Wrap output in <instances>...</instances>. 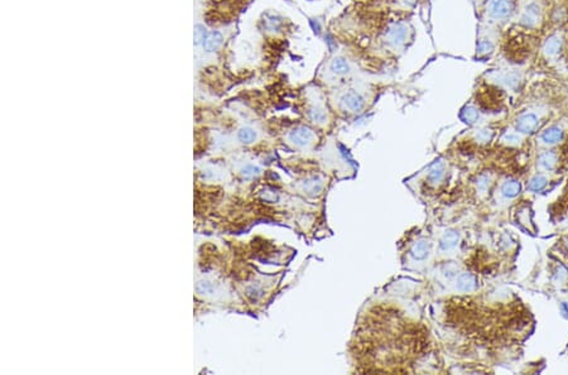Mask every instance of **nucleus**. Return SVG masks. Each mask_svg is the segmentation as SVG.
Returning a JSON list of instances; mask_svg holds the SVG:
<instances>
[{
    "label": "nucleus",
    "instance_id": "1",
    "mask_svg": "<svg viewBox=\"0 0 568 375\" xmlns=\"http://www.w3.org/2000/svg\"><path fill=\"white\" fill-rule=\"evenodd\" d=\"M408 27L405 23H393L385 32V42L392 47H399L407 41Z\"/></svg>",
    "mask_w": 568,
    "mask_h": 375
},
{
    "label": "nucleus",
    "instance_id": "2",
    "mask_svg": "<svg viewBox=\"0 0 568 375\" xmlns=\"http://www.w3.org/2000/svg\"><path fill=\"white\" fill-rule=\"evenodd\" d=\"M288 139L296 147H307L315 139V133L308 127H297L288 134Z\"/></svg>",
    "mask_w": 568,
    "mask_h": 375
},
{
    "label": "nucleus",
    "instance_id": "3",
    "mask_svg": "<svg viewBox=\"0 0 568 375\" xmlns=\"http://www.w3.org/2000/svg\"><path fill=\"white\" fill-rule=\"evenodd\" d=\"M514 10L513 0H490L489 14L494 19H505Z\"/></svg>",
    "mask_w": 568,
    "mask_h": 375
},
{
    "label": "nucleus",
    "instance_id": "4",
    "mask_svg": "<svg viewBox=\"0 0 568 375\" xmlns=\"http://www.w3.org/2000/svg\"><path fill=\"white\" fill-rule=\"evenodd\" d=\"M342 105L346 110L351 111V113H359L365 106V100L359 92L349 91L342 96Z\"/></svg>",
    "mask_w": 568,
    "mask_h": 375
},
{
    "label": "nucleus",
    "instance_id": "5",
    "mask_svg": "<svg viewBox=\"0 0 568 375\" xmlns=\"http://www.w3.org/2000/svg\"><path fill=\"white\" fill-rule=\"evenodd\" d=\"M537 127H538V118L537 115L533 113L523 114V115H520L519 118L517 119L515 128L518 132L520 133L530 134V133H533L535 129H537Z\"/></svg>",
    "mask_w": 568,
    "mask_h": 375
},
{
    "label": "nucleus",
    "instance_id": "6",
    "mask_svg": "<svg viewBox=\"0 0 568 375\" xmlns=\"http://www.w3.org/2000/svg\"><path fill=\"white\" fill-rule=\"evenodd\" d=\"M477 287V279L472 273H461L456 279V289L460 292H472Z\"/></svg>",
    "mask_w": 568,
    "mask_h": 375
},
{
    "label": "nucleus",
    "instance_id": "7",
    "mask_svg": "<svg viewBox=\"0 0 568 375\" xmlns=\"http://www.w3.org/2000/svg\"><path fill=\"white\" fill-rule=\"evenodd\" d=\"M539 7L535 3H530L525 7L524 12H523L520 22L527 27H534L537 24L538 18H539Z\"/></svg>",
    "mask_w": 568,
    "mask_h": 375
},
{
    "label": "nucleus",
    "instance_id": "8",
    "mask_svg": "<svg viewBox=\"0 0 568 375\" xmlns=\"http://www.w3.org/2000/svg\"><path fill=\"white\" fill-rule=\"evenodd\" d=\"M431 250V244L426 239H419L412 245L410 249V255L413 257V259L416 260H424L429 254Z\"/></svg>",
    "mask_w": 568,
    "mask_h": 375
},
{
    "label": "nucleus",
    "instance_id": "9",
    "mask_svg": "<svg viewBox=\"0 0 568 375\" xmlns=\"http://www.w3.org/2000/svg\"><path fill=\"white\" fill-rule=\"evenodd\" d=\"M302 188H303V191L307 193V195H311V196L318 195L323 188V178L321 177V176H312V177H308L306 181H304L303 185H302Z\"/></svg>",
    "mask_w": 568,
    "mask_h": 375
},
{
    "label": "nucleus",
    "instance_id": "10",
    "mask_svg": "<svg viewBox=\"0 0 568 375\" xmlns=\"http://www.w3.org/2000/svg\"><path fill=\"white\" fill-rule=\"evenodd\" d=\"M458 240H460V235H458L457 231L456 230L446 231L440 239V248L441 250H443V252H447V250L455 248V246L458 244Z\"/></svg>",
    "mask_w": 568,
    "mask_h": 375
},
{
    "label": "nucleus",
    "instance_id": "11",
    "mask_svg": "<svg viewBox=\"0 0 568 375\" xmlns=\"http://www.w3.org/2000/svg\"><path fill=\"white\" fill-rule=\"evenodd\" d=\"M221 43H222L221 33H219V32L216 31H212L206 34L205 39H203L202 42V46H203V49L207 51V52H214V51H216L220 46H221Z\"/></svg>",
    "mask_w": 568,
    "mask_h": 375
},
{
    "label": "nucleus",
    "instance_id": "12",
    "mask_svg": "<svg viewBox=\"0 0 568 375\" xmlns=\"http://www.w3.org/2000/svg\"><path fill=\"white\" fill-rule=\"evenodd\" d=\"M538 163L546 171H552L557 164V153L554 151H547L539 154Z\"/></svg>",
    "mask_w": 568,
    "mask_h": 375
},
{
    "label": "nucleus",
    "instance_id": "13",
    "mask_svg": "<svg viewBox=\"0 0 568 375\" xmlns=\"http://www.w3.org/2000/svg\"><path fill=\"white\" fill-rule=\"evenodd\" d=\"M522 192V185L517 180H508L501 186V193L508 198L517 197Z\"/></svg>",
    "mask_w": 568,
    "mask_h": 375
},
{
    "label": "nucleus",
    "instance_id": "14",
    "mask_svg": "<svg viewBox=\"0 0 568 375\" xmlns=\"http://www.w3.org/2000/svg\"><path fill=\"white\" fill-rule=\"evenodd\" d=\"M308 118L315 124H325L327 121V113L323 106L315 104L308 109Z\"/></svg>",
    "mask_w": 568,
    "mask_h": 375
},
{
    "label": "nucleus",
    "instance_id": "15",
    "mask_svg": "<svg viewBox=\"0 0 568 375\" xmlns=\"http://www.w3.org/2000/svg\"><path fill=\"white\" fill-rule=\"evenodd\" d=\"M562 138H563V132L558 127L548 128L542 134V140L546 144H554V143L561 142Z\"/></svg>",
    "mask_w": 568,
    "mask_h": 375
},
{
    "label": "nucleus",
    "instance_id": "16",
    "mask_svg": "<svg viewBox=\"0 0 568 375\" xmlns=\"http://www.w3.org/2000/svg\"><path fill=\"white\" fill-rule=\"evenodd\" d=\"M445 168L446 167L443 162H436V163L429 168L428 174H427V180H428V182L429 183L440 182V181L443 178V176H445Z\"/></svg>",
    "mask_w": 568,
    "mask_h": 375
},
{
    "label": "nucleus",
    "instance_id": "17",
    "mask_svg": "<svg viewBox=\"0 0 568 375\" xmlns=\"http://www.w3.org/2000/svg\"><path fill=\"white\" fill-rule=\"evenodd\" d=\"M330 68L333 73H336V75H345V73H347L350 71L349 62H347L344 57L333 58V60L331 61Z\"/></svg>",
    "mask_w": 568,
    "mask_h": 375
},
{
    "label": "nucleus",
    "instance_id": "18",
    "mask_svg": "<svg viewBox=\"0 0 568 375\" xmlns=\"http://www.w3.org/2000/svg\"><path fill=\"white\" fill-rule=\"evenodd\" d=\"M547 183H548V180H547L546 176L535 174L534 177L530 178L529 183H528V190L532 191V192H540L546 188Z\"/></svg>",
    "mask_w": 568,
    "mask_h": 375
},
{
    "label": "nucleus",
    "instance_id": "19",
    "mask_svg": "<svg viewBox=\"0 0 568 375\" xmlns=\"http://www.w3.org/2000/svg\"><path fill=\"white\" fill-rule=\"evenodd\" d=\"M460 116L466 124H475L479 120V110L475 106L467 105L462 109Z\"/></svg>",
    "mask_w": 568,
    "mask_h": 375
},
{
    "label": "nucleus",
    "instance_id": "20",
    "mask_svg": "<svg viewBox=\"0 0 568 375\" xmlns=\"http://www.w3.org/2000/svg\"><path fill=\"white\" fill-rule=\"evenodd\" d=\"M561 44H562L561 39H559L557 36L549 37L543 46L544 53H546L547 56H554L557 52H558L559 48H561Z\"/></svg>",
    "mask_w": 568,
    "mask_h": 375
},
{
    "label": "nucleus",
    "instance_id": "21",
    "mask_svg": "<svg viewBox=\"0 0 568 375\" xmlns=\"http://www.w3.org/2000/svg\"><path fill=\"white\" fill-rule=\"evenodd\" d=\"M238 138L241 143L249 144V143H253L255 140L256 133L251 128H241L238 133Z\"/></svg>",
    "mask_w": 568,
    "mask_h": 375
},
{
    "label": "nucleus",
    "instance_id": "22",
    "mask_svg": "<svg viewBox=\"0 0 568 375\" xmlns=\"http://www.w3.org/2000/svg\"><path fill=\"white\" fill-rule=\"evenodd\" d=\"M503 81L509 89H515L520 82V75L517 72H509L506 75H504Z\"/></svg>",
    "mask_w": 568,
    "mask_h": 375
},
{
    "label": "nucleus",
    "instance_id": "23",
    "mask_svg": "<svg viewBox=\"0 0 568 375\" xmlns=\"http://www.w3.org/2000/svg\"><path fill=\"white\" fill-rule=\"evenodd\" d=\"M494 137V132L491 129H481L476 134V140L480 143H489Z\"/></svg>",
    "mask_w": 568,
    "mask_h": 375
},
{
    "label": "nucleus",
    "instance_id": "24",
    "mask_svg": "<svg viewBox=\"0 0 568 375\" xmlns=\"http://www.w3.org/2000/svg\"><path fill=\"white\" fill-rule=\"evenodd\" d=\"M494 49V44L490 41H481L477 46V53L479 55H486Z\"/></svg>",
    "mask_w": 568,
    "mask_h": 375
},
{
    "label": "nucleus",
    "instance_id": "25",
    "mask_svg": "<svg viewBox=\"0 0 568 375\" xmlns=\"http://www.w3.org/2000/svg\"><path fill=\"white\" fill-rule=\"evenodd\" d=\"M206 31L203 27L201 26H196L195 27V43L198 44V43H202L203 39H205L206 37Z\"/></svg>",
    "mask_w": 568,
    "mask_h": 375
},
{
    "label": "nucleus",
    "instance_id": "26",
    "mask_svg": "<svg viewBox=\"0 0 568 375\" xmlns=\"http://www.w3.org/2000/svg\"><path fill=\"white\" fill-rule=\"evenodd\" d=\"M260 172V169L258 167L255 166H246L245 168L243 169V176L245 178H253L255 177V176H258Z\"/></svg>",
    "mask_w": 568,
    "mask_h": 375
},
{
    "label": "nucleus",
    "instance_id": "27",
    "mask_svg": "<svg viewBox=\"0 0 568 375\" xmlns=\"http://www.w3.org/2000/svg\"><path fill=\"white\" fill-rule=\"evenodd\" d=\"M504 140L506 143H509V144H515V143L519 142V137H518V134H514V133H509V134L504 135Z\"/></svg>",
    "mask_w": 568,
    "mask_h": 375
},
{
    "label": "nucleus",
    "instance_id": "28",
    "mask_svg": "<svg viewBox=\"0 0 568 375\" xmlns=\"http://www.w3.org/2000/svg\"><path fill=\"white\" fill-rule=\"evenodd\" d=\"M487 185H489V177H487V176H481V177L479 178L477 186H479L480 188H485L487 187Z\"/></svg>",
    "mask_w": 568,
    "mask_h": 375
},
{
    "label": "nucleus",
    "instance_id": "29",
    "mask_svg": "<svg viewBox=\"0 0 568 375\" xmlns=\"http://www.w3.org/2000/svg\"><path fill=\"white\" fill-rule=\"evenodd\" d=\"M405 5H414L417 3V0H403Z\"/></svg>",
    "mask_w": 568,
    "mask_h": 375
}]
</instances>
